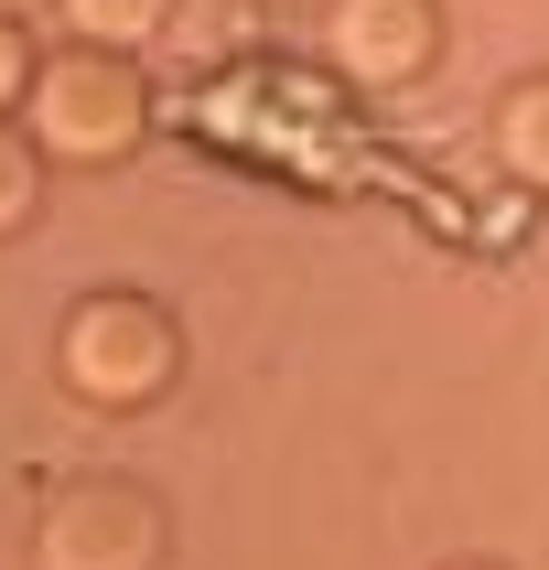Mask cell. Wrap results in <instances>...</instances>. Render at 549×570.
<instances>
[{"mask_svg":"<svg viewBox=\"0 0 549 570\" xmlns=\"http://www.w3.org/2000/svg\"><path fill=\"white\" fill-rule=\"evenodd\" d=\"M463 570H484V560H463Z\"/></svg>","mask_w":549,"mask_h":570,"instance_id":"obj_10","label":"cell"},{"mask_svg":"<svg viewBox=\"0 0 549 570\" xmlns=\"http://www.w3.org/2000/svg\"><path fill=\"white\" fill-rule=\"evenodd\" d=\"M55 377L87 410H151L161 387L184 377V323L161 313L151 291H87L55 323Z\"/></svg>","mask_w":549,"mask_h":570,"instance_id":"obj_2","label":"cell"},{"mask_svg":"<svg viewBox=\"0 0 549 570\" xmlns=\"http://www.w3.org/2000/svg\"><path fill=\"white\" fill-rule=\"evenodd\" d=\"M161 495L119 474H76L32 517V570H161Z\"/></svg>","mask_w":549,"mask_h":570,"instance_id":"obj_3","label":"cell"},{"mask_svg":"<svg viewBox=\"0 0 549 570\" xmlns=\"http://www.w3.org/2000/svg\"><path fill=\"white\" fill-rule=\"evenodd\" d=\"M323 55L345 65L355 87H410L442 55V11L431 0H334L323 11Z\"/></svg>","mask_w":549,"mask_h":570,"instance_id":"obj_4","label":"cell"},{"mask_svg":"<svg viewBox=\"0 0 549 570\" xmlns=\"http://www.w3.org/2000/svg\"><path fill=\"white\" fill-rule=\"evenodd\" d=\"M22 129H32V151L65 161V173H108V161L140 151V129H151V87H140V65L108 55V43H55V55L32 65Z\"/></svg>","mask_w":549,"mask_h":570,"instance_id":"obj_1","label":"cell"},{"mask_svg":"<svg viewBox=\"0 0 549 570\" xmlns=\"http://www.w3.org/2000/svg\"><path fill=\"white\" fill-rule=\"evenodd\" d=\"M43 173H55V161L32 151V129H11V119H0V248H11V237L43 216Z\"/></svg>","mask_w":549,"mask_h":570,"instance_id":"obj_7","label":"cell"},{"mask_svg":"<svg viewBox=\"0 0 549 570\" xmlns=\"http://www.w3.org/2000/svg\"><path fill=\"white\" fill-rule=\"evenodd\" d=\"M32 32H22V11H0V119H22V97H32Z\"/></svg>","mask_w":549,"mask_h":570,"instance_id":"obj_8","label":"cell"},{"mask_svg":"<svg viewBox=\"0 0 549 570\" xmlns=\"http://www.w3.org/2000/svg\"><path fill=\"white\" fill-rule=\"evenodd\" d=\"M65 22V43H108V55H140L161 22H173V0H43Z\"/></svg>","mask_w":549,"mask_h":570,"instance_id":"obj_6","label":"cell"},{"mask_svg":"<svg viewBox=\"0 0 549 570\" xmlns=\"http://www.w3.org/2000/svg\"><path fill=\"white\" fill-rule=\"evenodd\" d=\"M0 11H22V22H32V11H43V0H0Z\"/></svg>","mask_w":549,"mask_h":570,"instance_id":"obj_9","label":"cell"},{"mask_svg":"<svg viewBox=\"0 0 549 570\" xmlns=\"http://www.w3.org/2000/svg\"><path fill=\"white\" fill-rule=\"evenodd\" d=\"M496 161H507L528 194H549V76L496 97Z\"/></svg>","mask_w":549,"mask_h":570,"instance_id":"obj_5","label":"cell"}]
</instances>
